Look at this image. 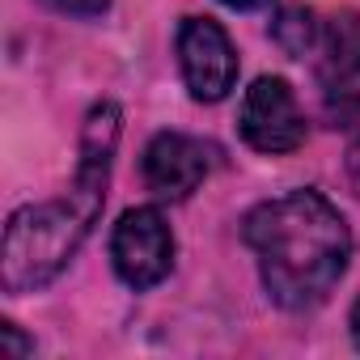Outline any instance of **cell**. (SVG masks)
Wrapping results in <instances>:
<instances>
[{
	"label": "cell",
	"instance_id": "7c38bea8",
	"mask_svg": "<svg viewBox=\"0 0 360 360\" xmlns=\"http://www.w3.org/2000/svg\"><path fill=\"white\" fill-rule=\"evenodd\" d=\"M225 5H229V9H263L267 0H225Z\"/></svg>",
	"mask_w": 360,
	"mask_h": 360
},
{
	"label": "cell",
	"instance_id": "8fae6325",
	"mask_svg": "<svg viewBox=\"0 0 360 360\" xmlns=\"http://www.w3.org/2000/svg\"><path fill=\"white\" fill-rule=\"evenodd\" d=\"M347 178H352V187L360 191V136L347 144Z\"/></svg>",
	"mask_w": 360,
	"mask_h": 360
},
{
	"label": "cell",
	"instance_id": "ba28073f",
	"mask_svg": "<svg viewBox=\"0 0 360 360\" xmlns=\"http://www.w3.org/2000/svg\"><path fill=\"white\" fill-rule=\"evenodd\" d=\"M318 26H322V22H314V13H305V9H284L280 22L271 26V34H276V43H280L288 56H314Z\"/></svg>",
	"mask_w": 360,
	"mask_h": 360
},
{
	"label": "cell",
	"instance_id": "30bf717a",
	"mask_svg": "<svg viewBox=\"0 0 360 360\" xmlns=\"http://www.w3.org/2000/svg\"><path fill=\"white\" fill-rule=\"evenodd\" d=\"M0 347H5L9 356H30L34 352V339H22L13 322H0Z\"/></svg>",
	"mask_w": 360,
	"mask_h": 360
},
{
	"label": "cell",
	"instance_id": "277c9868",
	"mask_svg": "<svg viewBox=\"0 0 360 360\" xmlns=\"http://www.w3.org/2000/svg\"><path fill=\"white\" fill-rule=\"evenodd\" d=\"M110 263L115 276L136 292L161 284L174 267V233L165 217L157 208H127L110 233Z\"/></svg>",
	"mask_w": 360,
	"mask_h": 360
},
{
	"label": "cell",
	"instance_id": "7a4b0ae2",
	"mask_svg": "<svg viewBox=\"0 0 360 360\" xmlns=\"http://www.w3.org/2000/svg\"><path fill=\"white\" fill-rule=\"evenodd\" d=\"M242 238L255 250L267 297L280 309L322 305L347 271L352 229L322 191H288L259 204L242 221Z\"/></svg>",
	"mask_w": 360,
	"mask_h": 360
},
{
	"label": "cell",
	"instance_id": "6da1fadb",
	"mask_svg": "<svg viewBox=\"0 0 360 360\" xmlns=\"http://www.w3.org/2000/svg\"><path fill=\"white\" fill-rule=\"evenodd\" d=\"M119 123H123L119 106L98 102L81 131V157H77V174L68 191L47 204L18 208L9 217L5 246H0V284H5L9 297L47 288L94 233V221L102 217L106 187H110Z\"/></svg>",
	"mask_w": 360,
	"mask_h": 360
},
{
	"label": "cell",
	"instance_id": "8992f818",
	"mask_svg": "<svg viewBox=\"0 0 360 360\" xmlns=\"http://www.w3.org/2000/svg\"><path fill=\"white\" fill-rule=\"evenodd\" d=\"M178 68L195 102H221L238 81V51L221 22L187 18L178 26Z\"/></svg>",
	"mask_w": 360,
	"mask_h": 360
},
{
	"label": "cell",
	"instance_id": "3957f363",
	"mask_svg": "<svg viewBox=\"0 0 360 360\" xmlns=\"http://www.w3.org/2000/svg\"><path fill=\"white\" fill-rule=\"evenodd\" d=\"M314 72L322 89V106L330 119L360 115V13H330L318 26L314 43Z\"/></svg>",
	"mask_w": 360,
	"mask_h": 360
},
{
	"label": "cell",
	"instance_id": "5b68a950",
	"mask_svg": "<svg viewBox=\"0 0 360 360\" xmlns=\"http://www.w3.org/2000/svg\"><path fill=\"white\" fill-rule=\"evenodd\" d=\"M238 127H242V140L267 157H280L305 144V115L284 77H259L246 89Z\"/></svg>",
	"mask_w": 360,
	"mask_h": 360
},
{
	"label": "cell",
	"instance_id": "9c48e42d",
	"mask_svg": "<svg viewBox=\"0 0 360 360\" xmlns=\"http://www.w3.org/2000/svg\"><path fill=\"white\" fill-rule=\"evenodd\" d=\"M43 5L64 13V18H98L110 9V0H43Z\"/></svg>",
	"mask_w": 360,
	"mask_h": 360
},
{
	"label": "cell",
	"instance_id": "52a82bcc",
	"mask_svg": "<svg viewBox=\"0 0 360 360\" xmlns=\"http://www.w3.org/2000/svg\"><path fill=\"white\" fill-rule=\"evenodd\" d=\"M212 144L183 136V131H161L144 148V183L161 200H187L212 169Z\"/></svg>",
	"mask_w": 360,
	"mask_h": 360
},
{
	"label": "cell",
	"instance_id": "4fadbf2b",
	"mask_svg": "<svg viewBox=\"0 0 360 360\" xmlns=\"http://www.w3.org/2000/svg\"><path fill=\"white\" fill-rule=\"evenodd\" d=\"M352 339H356V347H360V301L352 305Z\"/></svg>",
	"mask_w": 360,
	"mask_h": 360
}]
</instances>
